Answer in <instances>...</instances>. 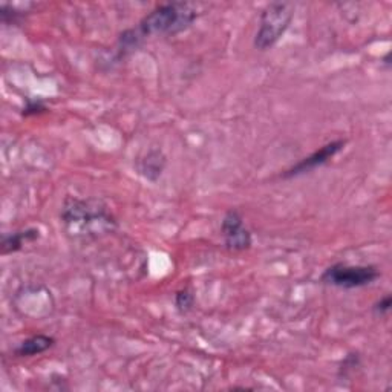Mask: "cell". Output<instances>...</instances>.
I'll return each mask as SVG.
<instances>
[{"label": "cell", "mask_w": 392, "mask_h": 392, "mask_svg": "<svg viewBox=\"0 0 392 392\" xmlns=\"http://www.w3.org/2000/svg\"><path fill=\"white\" fill-rule=\"evenodd\" d=\"M68 235L76 239L99 238L116 228V221L101 201L68 196L60 213Z\"/></svg>", "instance_id": "6da1fadb"}, {"label": "cell", "mask_w": 392, "mask_h": 392, "mask_svg": "<svg viewBox=\"0 0 392 392\" xmlns=\"http://www.w3.org/2000/svg\"><path fill=\"white\" fill-rule=\"evenodd\" d=\"M198 16V5L195 4H164L147 14L135 29L143 40L151 36H174L192 26Z\"/></svg>", "instance_id": "7a4b0ae2"}, {"label": "cell", "mask_w": 392, "mask_h": 392, "mask_svg": "<svg viewBox=\"0 0 392 392\" xmlns=\"http://www.w3.org/2000/svg\"><path fill=\"white\" fill-rule=\"evenodd\" d=\"M294 4L271 2L261 14L259 29L254 37V46L259 51L271 49L288 29L294 17Z\"/></svg>", "instance_id": "3957f363"}, {"label": "cell", "mask_w": 392, "mask_h": 392, "mask_svg": "<svg viewBox=\"0 0 392 392\" xmlns=\"http://www.w3.org/2000/svg\"><path fill=\"white\" fill-rule=\"evenodd\" d=\"M380 278V271L373 266H348V263H334L328 267L321 276V282L336 288L356 290L368 287Z\"/></svg>", "instance_id": "277c9868"}, {"label": "cell", "mask_w": 392, "mask_h": 392, "mask_svg": "<svg viewBox=\"0 0 392 392\" xmlns=\"http://www.w3.org/2000/svg\"><path fill=\"white\" fill-rule=\"evenodd\" d=\"M221 235L230 251H243L251 247V233L238 210H228L221 222Z\"/></svg>", "instance_id": "5b68a950"}, {"label": "cell", "mask_w": 392, "mask_h": 392, "mask_svg": "<svg viewBox=\"0 0 392 392\" xmlns=\"http://www.w3.org/2000/svg\"><path fill=\"white\" fill-rule=\"evenodd\" d=\"M345 144H346L345 140H336V141H331V143L322 146L321 149H317L311 155L305 156L303 160L296 163L293 167L288 169V171H285L282 174V178H285V179L296 178V176H301V175L316 171V169H319V167L325 166L328 161H331L338 152H342Z\"/></svg>", "instance_id": "8992f818"}, {"label": "cell", "mask_w": 392, "mask_h": 392, "mask_svg": "<svg viewBox=\"0 0 392 392\" xmlns=\"http://www.w3.org/2000/svg\"><path fill=\"white\" fill-rule=\"evenodd\" d=\"M56 338L46 336V334H36L33 337H28L25 341L20 343L14 354L17 357H33V356H39L41 353L48 351L49 348L54 346Z\"/></svg>", "instance_id": "52a82bcc"}, {"label": "cell", "mask_w": 392, "mask_h": 392, "mask_svg": "<svg viewBox=\"0 0 392 392\" xmlns=\"http://www.w3.org/2000/svg\"><path fill=\"white\" fill-rule=\"evenodd\" d=\"M40 238V230L37 228H26V230H20L9 233V235L2 236V253H16L20 248H22L25 243L28 242H34Z\"/></svg>", "instance_id": "ba28073f"}, {"label": "cell", "mask_w": 392, "mask_h": 392, "mask_svg": "<svg viewBox=\"0 0 392 392\" xmlns=\"http://www.w3.org/2000/svg\"><path fill=\"white\" fill-rule=\"evenodd\" d=\"M164 166H166V156L163 155V152L161 151H151L141 161L140 171L147 179H151V181H156V179L161 176Z\"/></svg>", "instance_id": "9c48e42d"}, {"label": "cell", "mask_w": 392, "mask_h": 392, "mask_svg": "<svg viewBox=\"0 0 392 392\" xmlns=\"http://www.w3.org/2000/svg\"><path fill=\"white\" fill-rule=\"evenodd\" d=\"M194 303H195V296L192 294V291L181 290L176 293L175 305H176V310L179 313H189L194 308Z\"/></svg>", "instance_id": "30bf717a"}, {"label": "cell", "mask_w": 392, "mask_h": 392, "mask_svg": "<svg viewBox=\"0 0 392 392\" xmlns=\"http://www.w3.org/2000/svg\"><path fill=\"white\" fill-rule=\"evenodd\" d=\"M392 308V298L389 294L383 296V298H381L380 301H377L373 306V310L377 316H386Z\"/></svg>", "instance_id": "8fae6325"}, {"label": "cell", "mask_w": 392, "mask_h": 392, "mask_svg": "<svg viewBox=\"0 0 392 392\" xmlns=\"http://www.w3.org/2000/svg\"><path fill=\"white\" fill-rule=\"evenodd\" d=\"M46 111V106L44 104L41 100H28L26 106L24 108V115L29 116V115H37L40 112Z\"/></svg>", "instance_id": "7c38bea8"}, {"label": "cell", "mask_w": 392, "mask_h": 392, "mask_svg": "<svg viewBox=\"0 0 392 392\" xmlns=\"http://www.w3.org/2000/svg\"><path fill=\"white\" fill-rule=\"evenodd\" d=\"M358 365V354H348L341 366V376H346L348 371H353Z\"/></svg>", "instance_id": "4fadbf2b"}]
</instances>
